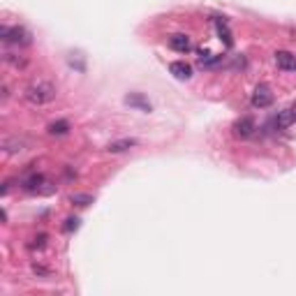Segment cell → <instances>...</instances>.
<instances>
[{"label":"cell","mask_w":296,"mask_h":296,"mask_svg":"<svg viewBox=\"0 0 296 296\" xmlns=\"http://www.w3.org/2000/svg\"><path fill=\"white\" fill-rule=\"evenodd\" d=\"M125 105H130V107H134V109H139V111H153V105L148 102L146 97H143L141 93H130V95H125Z\"/></svg>","instance_id":"7"},{"label":"cell","mask_w":296,"mask_h":296,"mask_svg":"<svg viewBox=\"0 0 296 296\" xmlns=\"http://www.w3.org/2000/svg\"><path fill=\"white\" fill-rule=\"evenodd\" d=\"M56 95H58V90H56V86L49 81H33V83H28L26 90H23V97L35 107H42V105L54 102Z\"/></svg>","instance_id":"1"},{"label":"cell","mask_w":296,"mask_h":296,"mask_svg":"<svg viewBox=\"0 0 296 296\" xmlns=\"http://www.w3.org/2000/svg\"><path fill=\"white\" fill-rule=\"evenodd\" d=\"M271 105H273V93H271V88L266 86V83H259L253 93V107L266 109V107H271Z\"/></svg>","instance_id":"3"},{"label":"cell","mask_w":296,"mask_h":296,"mask_svg":"<svg viewBox=\"0 0 296 296\" xmlns=\"http://www.w3.org/2000/svg\"><path fill=\"white\" fill-rule=\"evenodd\" d=\"M79 225H81V220L74 215V218H67L65 220V225H63V231H67V234H72V231H77Z\"/></svg>","instance_id":"17"},{"label":"cell","mask_w":296,"mask_h":296,"mask_svg":"<svg viewBox=\"0 0 296 296\" xmlns=\"http://www.w3.org/2000/svg\"><path fill=\"white\" fill-rule=\"evenodd\" d=\"M70 202L74 204V206H79V209H86L88 204H93V197L86 194V192H74V194L70 197Z\"/></svg>","instance_id":"14"},{"label":"cell","mask_w":296,"mask_h":296,"mask_svg":"<svg viewBox=\"0 0 296 296\" xmlns=\"http://www.w3.org/2000/svg\"><path fill=\"white\" fill-rule=\"evenodd\" d=\"M215 30H218L220 39L225 42L227 49H231V46H234V39H231V30H229V26H227V21H225L222 17H215Z\"/></svg>","instance_id":"8"},{"label":"cell","mask_w":296,"mask_h":296,"mask_svg":"<svg viewBox=\"0 0 296 296\" xmlns=\"http://www.w3.org/2000/svg\"><path fill=\"white\" fill-rule=\"evenodd\" d=\"M169 46L174 51H181V54H187L192 49V42L187 35H171L169 37Z\"/></svg>","instance_id":"9"},{"label":"cell","mask_w":296,"mask_h":296,"mask_svg":"<svg viewBox=\"0 0 296 296\" xmlns=\"http://www.w3.org/2000/svg\"><path fill=\"white\" fill-rule=\"evenodd\" d=\"M199 67H215V65H220L222 63V56L220 54H211V51H206V49H202L199 51Z\"/></svg>","instance_id":"11"},{"label":"cell","mask_w":296,"mask_h":296,"mask_svg":"<svg viewBox=\"0 0 296 296\" xmlns=\"http://www.w3.org/2000/svg\"><path fill=\"white\" fill-rule=\"evenodd\" d=\"M234 137L238 139H248V137H253L255 130H257V125H255V121L250 118V116H243V118H238V121L234 123Z\"/></svg>","instance_id":"4"},{"label":"cell","mask_w":296,"mask_h":296,"mask_svg":"<svg viewBox=\"0 0 296 296\" xmlns=\"http://www.w3.org/2000/svg\"><path fill=\"white\" fill-rule=\"evenodd\" d=\"M3 148H5V153H19V151H23V141L5 139V141H3Z\"/></svg>","instance_id":"16"},{"label":"cell","mask_w":296,"mask_h":296,"mask_svg":"<svg viewBox=\"0 0 296 296\" xmlns=\"http://www.w3.org/2000/svg\"><path fill=\"white\" fill-rule=\"evenodd\" d=\"M275 65L285 72H296V56L291 51H275Z\"/></svg>","instance_id":"6"},{"label":"cell","mask_w":296,"mask_h":296,"mask_svg":"<svg viewBox=\"0 0 296 296\" xmlns=\"http://www.w3.org/2000/svg\"><path fill=\"white\" fill-rule=\"evenodd\" d=\"M169 72L176 79H190L192 77V65H187L185 61H176L169 65Z\"/></svg>","instance_id":"10"},{"label":"cell","mask_w":296,"mask_h":296,"mask_svg":"<svg viewBox=\"0 0 296 296\" xmlns=\"http://www.w3.org/2000/svg\"><path fill=\"white\" fill-rule=\"evenodd\" d=\"M46 238H49L46 234H37L33 238V243H30V250H35V248H37V250H42V248L46 245Z\"/></svg>","instance_id":"18"},{"label":"cell","mask_w":296,"mask_h":296,"mask_svg":"<svg viewBox=\"0 0 296 296\" xmlns=\"http://www.w3.org/2000/svg\"><path fill=\"white\" fill-rule=\"evenodd\" d=\"M294 123H296V102L275 116V127H278V130H287V127H291Z\"/></svg>","instance_id":"5"},{"label":"cell","mask_w":296,"mask_h":296,"mask_svg":"<svg viewBox=\"0 0 296 296\" xmlns=\"http://www.w3.org/2000/svg\"><path fill=\"white\" fill-rule=\"evenodd\" d=\"M70 132V123L67 121H56L49 125V134H56V137H61V134H67Z\"/></svg>","instance_id":"15"},{"label":"cell","mask_w":296,"mask_h":296,"mask_svg":"<svg viewBox=\"0 0 296 296\" xmlns=\"http://www.w3.org/2000/svg\"><path fill=\"white\" fill-rule=\"evenodd\" d=\"M42 185H46V181H44V176H42V174H33V176H28L26 181H23V187H26L28 192L42 190Z\"/></svg>","instance_id":"13"},{"label":"cell","mask_w":296,"mask_h":296,"mask_svg":"<svg viewBox=\"0 0 296 296\" xmlns=\"http://www.w3.org/2000/svg\"><path fill=\"white\" fill-rule=\"evenodd\" d=\"M134 146H137V139H118V141H111L107 146V151L109 153H125V151H130Z\"/></svg>","instance_id":"12"},{"label":"cell","mask_w":296,"mask_h":296,"mask_svg":"<svg viewBox=\"0 0 296 296\" xmlns=\"http://www.w3.org/2000/svg\"><path fill=\"white\" fill-rule=\"evenodd\" d=\"M0 37L5 44H12V46H28L33 42L30 33L23 26H3L0 28Z\"/></svg>","instance_id":"2"}]
</instances>
